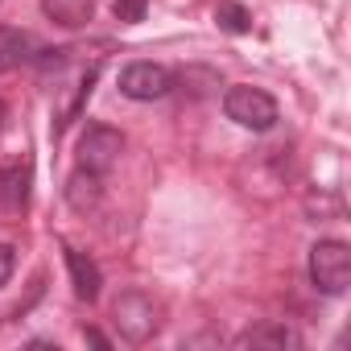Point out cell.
Wrapping results in <instances>:
<instances>
[{"mask_svg":"<svg viewBox=\"0 0 351 351\" xmlns=\"http://www.w3.org/2000/svg\"><path fill=\"white\" fill-rule=\"evenodd\" d=\"M223 112H228V120H236L240 128H252V132H269L277 124V99L261 87H248V83L228 87Z\"/></svg>","mask_w":351,"mask_h":351,"instance_id":"1","label":"cell"},{"mask_svg":"<svg viewBox=\"0 0 351 351\" xmlns=\"http://www.w3.org/2000/svg\"><path fill=\"white\" fill-rule=\"evenodd\" d=\"M310 281L322 293H343L351 285V248L343 240H318L310 248Z\"/></svg>","mask_w":351,"mask_h":351,"instance_id":"2","label":"cell"},{"mask_svg":"<svg viewBox=\"0 0 351 351\" xmlns=\"http://www.w3.org/2000/svg\"><path fill=\"white\" fill-rule=\"evenodd\" d=\"M120 153H124V136L116 128H108V124H91L83 132V141H79V169L104 178V173L120 161Z\"/></svg>","mask_w":351,"mask_h":351,"instance_id":"3","label":"cell"},{"mask_svg":"<svg viewBox=\"0 0 351 351\" xmlns=\"http://www.w3.org/2000/svg\"><path fill=\"white\" fill-rule=\"evenodd\" d=\"M169 87H173V75L157 62H132L120 71V95H128V99L149 104V99L169 95Z\"/></svg>","mask_w":351,"mask_h":351,"instance_id":"4","label":"cell"},{"mask_svg":"<svg viewBox=\"0 0 351 351\" xmlns=\"http://www.w3.org/2000/svg\"><path fill=\"white\" fill-rule=\"evenodd\" d=\"M116 326L128 343H145L153 330H157V310L145 293H124L116 302Z\"/></svg>","mask_w":351,"mask_h":351,"instance_id":"5","label":"cell"},{"mask_svg":"<svg viewBox=\"0 0 351 351\" xmlns=\"http://www.w3.org/2000/svg\"><path fill=\"white\" fill-rule=\"evenodd\" d=\"M29 182H34L29 157L9 161L5 169H0V211H5V215H21L25 203H29Z\"/></svg>","mask_w":351,"mask_h":351,"instance_id":"6","label":"cell"},{"mask_svg":"<svg viewBox=\"0 0 351 351\" xmlns=\"http://www.w3.org/2000/svg\"><path fill=\"white\" fill-rule=\"evenodd\" d=\"M66 265H71L75 298H79V302H95V298H99V285H104V277H99V265H95L87 252H79V248H66Z\"/></svg>","mask_w":351,"mask_h":351,"instance_id":"7","label":"cell"},{"mask_svg":"<svg viewBox=\"0 0 351 351\" xmlns=\"http://www.w3.org/2000/svg\"><path fill=\"white\" fill-rule=\"evenodd\" d=\"M298 330L285 326V322H261L252 330L240 335V347H269V351H285V347H298Z\"/></svg>","mask_w":351,"mask_h":351,"instance_id":"8","label":"cell"},{"mask_svg":"<svg viewBox=\"0 0 351 351\" xmlns=\"http://www.w3.org/2000/svg\"><path fill=\"white\" fill-rule=\"evenodd\" d=\"M42 13L62 29H83L95 13V0H42Z\"/></svg>","mask_w":351,"mask_h":351,"instance_id":"9","label":"cell"},{"mask_svg":"<svg viewBox=\"0 0 351 351\" xmlns=\"http://www.w3.org/2000/svg\"><path fill=\"white\" fill-rule=\"evenodd\" d=\"M29 58V34L13 29V25H0V75L17 71Z\"/></svg>","mask_w":351,"mask_h":351,"instance_id":"10","label":"cell"},{"mask_svg":"<svg viewBox=\"0 0 351 351\" xmlns=\"http://www.w3.org/2000/svg\"><path fill=\"white\" fill-rule=\"evenodd\" d=\"M215 21H219L223 34H248V29H252V13H248L244 5H236V0H219Z\"/></svg>","mask_w":351,"mask_h":351,"instance_id":"11","label":"cell"},{"mask_svg":"<svg viewBox=\"0 0 351 351\" xmlns=\"http://www.w3.org/2000/svg\"><path fill=\"white\" fill-rule=\"evenodd\" d=\"M145 9H149V0H112V13H116V21H124V25L145 21Z\"/></svg>","mask_w":351,"mask_h":351,"instance_id":"12","label":"cell"},{"mask_svg":"<svg viewBox=\"0 0 351 351\" xmlns=\"http://www.w3.org/2000/svg\"><path fill=\"white\" fill-rule=\"evenodd\" d=\"M13 269H17V248L13 244H0V285L13 277Z\"/></svg>","mask_w":351,"mask_h":351,"instance_id":"13","label":"cell"}]
</instances>
